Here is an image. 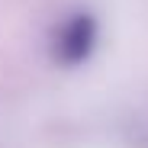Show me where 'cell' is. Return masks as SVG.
<instances>
[{
	"label": "cell",
	"instance_id": "6da1fadb",
	"mask_svg": "<svg viewBox=\"0 0 148 148\" xmlns=\"http://www.w3.org/2000/svg\"><path fill=\"white\" fill-rule=\"evenodd\" d=\"M97 42V29L87 16H74L68 19L64 26L58 29L55 36V55L64 61V64H77L90 55V48Z\"/></svg>",
	"mask_w": 148,
	"mask_h": 148
}]
</instances>
